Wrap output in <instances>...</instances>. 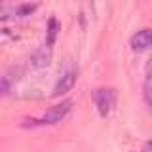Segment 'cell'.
I'll use <instances>...</instances> for the list:
<instances>
[{
  "label": "cell",
  "instance_id": "4",
  "mask_svg": "<svg viewBox=\"0 0 152 152\" xmlns=\"http://www.w3.org/2000/svg\"><path fill=\"white\" fill-rule=\"evenodd\" d=\"M131 48L135 51H146L152 48V28H142L131 36Z\"/></svg>",
  "mask_w": 152,
  "mask_h": 152
},
{
  "label": "cell",
  "instance_id": "10",
  "mask_svg": "<svg viewBox=\"0 0 152 152\" xmlns=\"http://www.w3.org/2000/svg\"><path fill=\"white\" fill-rule=\"evenodd\" d=\"M148 104H150V112H152V89L148 91Z\"/></svg>",
  "mask_w": 152,
  "mask_h": 152
},
{
  "label": "cell",
  "instance_id": "9",
  "mask_svg": "<svg viewBox=\"0 0 152 152\" xmlns=\"http://www.w3.org/2000/svg\"><path fill=\"white\" fill-rule=\"evenodd\" d=\"M146 76L152 80V55H150V59L146 61Z\"/></svg>",
  "mask_w": 152,
  "mask_h": 152
},
{
  "label": "cell",
  "instance_id": "3",
  "mask_svg": "<svg viewBox=\"0 0 152 152\" xmlns=\"http://www.w3.org/2000/svg\"><path fill=\"white\" fill-rule=\"evenodd\" d=\"M70 108H72V101H70V99H66V101L55 104V107H51L38 124H59L66 116V114L70 112Z\"/></svg>",
  "mask_w": 152,
  "mask_h": 152
},
{
  "label": "cell",
  "instance_id": "1",
  "mask_svg": "<svg viewBox=\"0 0 152 152\" xmlns=\"http://www.w3.org/2000/svg\"><path fill=\"white\" fill-rule=\"evenodd\" d=\"M93 101H95V107L101 116H108L110 110L116 104V91L110 88H101V89H95L93 91Z\"/></svg>",
  "mask_w": 152,
  "mask_h": 152
},
{
  "label": "cell",
  "instance_id": "6",
  "mask_svg": "<svg viewBox=\"0 0 152 152\" xmlns=\"http://www.w3.org/2000/svg\"><path fill=\"white\" fill-rule=\"evenodd\" d=\"M57 32H59V21L55 17L48 19V32H46V44L48 46H53L57 40Z\"/></svg>",
  "mask_w": 152,
  "mask_h": 152
},
{
  "label": "cell",
  "instance_id": "11",
  "mask_svg": "<svg viewBox=\"0 0 152 152\" xmlns=\"http://www.w3.org/2000/svg\"><path fill=\"white\" fill-rule=\"evenodd\" d=\"M146 148H152V141L148 142V145H146Z\"/></svg>",
  "mask_w": 152,
  "mask_h": 152
},
{
  "label": "cell",
  "instance_id": "5",
  "mask_svg": "<svg viewBox=\"0 0 152 152\" xmlns=\"http://www.w3.org/2000/svg\"><path fill=\"white\" fill-rule=\"evenodd\" d=\"M31 63L32 66H36V69H44L51 63V46H40L38 50L32 53L31 57Z\"/></svg>",
  "mask_w": 152,
  "mask_h": 152
},
{
  "label": "cell",
  "instance_id": "8",
  "mask_svg": "<svg viewBox=\"0 0 152 152\" xmlns=\"http://www.w3.org/2000/svg\"><path fill=\"white\" fill-rule=\"evenodd\" d=\"M32 10H36V6H34V4H32V6H23V8H19V15H25V13H31L32 12Z\"/></svg>",
  "mask_w": 152,
  "mask_h": 152
},
{
  "label": "cell",
  "instance_id": "2",
  "mask_svg": "<svg viewBox=\"0 0 152 152\" xmlns=\"http://www.w3.org/2000/svg\"><path fill=\"white\" fill-rule=\"evenodd\" d=\"M76 76H78V70H76L74 65H70L66 70H63L59 76V80L55 82V88H53V95H63L66 91L72 89V86L76 84Z\"/></svg>",
  "mask_w": 152,
  "mask_h": 152
},
{
  "label": "cell",
  "instance_id": "7",
  "mask_svg": "<svg viewBox=\"0 0 152 152\" xmlns=\"http://www.w3.org/2000/svg\"><path fill=\"white\" fill-rule=\"evenodd\" d=\"M10 91V82L6 78H0V95H6Z\"/></svg>",
  "mask_w": 152,
  "mask_h": 152
}]
</instances>
